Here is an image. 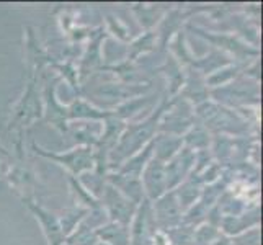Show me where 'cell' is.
Segmentation results:
<instances>
[{"label": "cell", "mask_w": 263, "mask_h": 245, "mask_svg": "<svg viewBox=\"0 0 263 245\" xmlns=\"http://www.w3.org/2000/svg\"><path fill=\"white\" fill-rule=\"evenodd\" d=\"M69 188H70V196H72V204L79 208H85L88 211H93L100 208V201L97 196L90 192V190L80 181L77 177L69 175Z\"/></svg>", "instance_id": "15"}, {"label": "cell", "mask_w": 263, "mask_h": 245, "mask_svg": "<svg viewBox=\"0 0 263 245\" xmlns=\"http://www.w3.org/2000/svg\"><path fill=\"white\" fill-rule=\"evenodd\" d=\"M41 76L28 74L25 90L20 100L13 106L12 120L8 123V129H13L18 134H23L26 128L43 118V97H41Z\"/></svg>", "instance_id": "2"}, {"label": "cell", "mask_w": 263, "mask_h": 245, "mask_svg": "<svg viewBox=\"0 0 263 245\" xmlns=\"http://www.w3.org/2000/svg\"><path fill=\"white\" fill-rule=\"evenodd\" d=\"M141 183L144 188V195L149 201H156L164 196L167 190V177H165V163L157 159H151L141 174Z\"/></svg>", "instance_id": "9"}, {"label": "cell", "mask_w": 263, "mask_h": 245, "mask_svg": "<svg viewBox=\"0 0 263 245\" xmlns=\"http://www.w3.org/2000/svg\"><path fill=\"white\" fill-rule=\"evenodd\" d=\"M232 245H260V229L258 225L257 228H252L243 231L237 235H234L231 239Z\"/></svg>", "instance_id": "22"}, {"label": "cell", "mask_w": 263, "mask_h": 245, "mask_svg": "<svg viewBox=\"0 0 263 245\" xmlns=\"http://www.w3.org/2000/svg\"><path fill=\"white\" fill-rule=\"evenodd\" d=\"M31 149L36 156L64 167L70 177L79 178L85 172H93V147H72L66 152H51L33 142Z\"/></svg>", "instance_id": "3"}, {"label": "cell", "mask_w": 263, "mask_h": 245, "mask_svg": "<svg viewBox=\"0 0 263 245\" xmlns=\"http://www.w3.org/2000/svg\"><path fill=\"white\" fill-rule=\"evenodd\" d=\"M98 201H100V206L103 208L108 221L123 224V225L131 224L134 213L138 210V204H134L131 199L123 196L110 183L103 185L102 192L98 195Z\"/></svg>", "instance_id": "4"}, {"label": "cell", "mask_w": 263, "mask_h": 245, "mask_svg": "<svg viewBox=\"0 0 263 245\" xmlns=\"http://www.w3.org/2000/svg\"><path fill=\"white\" fill-rule=\"evenodd\" d=\"M157 232L159 231L152 213V201L146 198L138 204V210L129 224L131 245H154V237Z\"/></svg>", "instance_id": "5"}, {"label": "cell", "mask_w": 263, "mask_h": 245, "mask_svg": "<svg viewBox=\"0 0 263 245\" xmlns=\"http://www.w3.org/2000/svg\"><path fill=\"white\" fill-rule=\"evenodd\" d=\"M106 183H110L123 196L131 199L134 204H139V203L144 201V199H146L141 178L123 175V174H118V172H110V174L106 175Z\"/></svg>", "instance_id": "12"}, {"label": "cell", "mask_w": 263, "mask_h": 245, "mask_svg": "<svg viewBox=\"0 0 263 245\" xmlns=\"http://www.w3.org/2000/svg\"><path fill=\"white\" fill-rule=\"evenodd\" d=\"M95 232L98 240L106 245H131L129 225L108 221L106 224H102L98 229H95Z\"/></svg>", "instance_id": "14"}, {"label": "cell", "mask_w": 263, "mask_h": 245, "mask_svg": "<svg viewBox=\"0 0 263 245\" xmlns=\"http://www.w3.org/2000/svg\"><path fill=\"white\" fill-rule=\"evenodd\" d=\"M0 154H4V156H10V154H8V152L2 147V144H0Z\"/></svg>", "instance_id": "24"}, {"label": "cell", "mask_w": 263, "mask_h": 245, "mask_svg": "<svg viewBox=\"0 0 263 245\" xmlns=\"http://www.w3.org/2000/svg\"><path fill=\"white\" fill-rule=\"evenodd\" d=\"M22 203L28 208V211L34 216V219L40 222L41 231L44 234V237H46L48 245H64L66 235L61 229L58 214H54L49 210H46V208L41 206L36 199H25Z\"/></svg>", "instance_id": "7"}, {"label": "cell", "mask_w": 263, "mask_h": 245, "mask_svg": "<svg viewBox=\"0 0 263 245\" xmlns=\"http://www.w3.org/2000/svg\"><path fill=\"white\" fill-rule=\"evenodd\" d=\"M10 162H12L10 156H4V154H0V178H5L7 170H8V167H10Z\"/></svg>", "instance_id": "23"}, {"label": "cell", "mask_w": 263, "mask_h": 245, "mask_svg": "<svg viewBox=\"0 0 263 245\" xmlns=\"http://www.w3.org/2000/svg\"><path fill=\"white\" fill-rule=\"evenodd\" d=\"M152 213L154 221H156L159 232H168L178 228L183 221V211L175 198L174 190L167 192L164 196H160L156 201H152Z\"/></svg>", "instance_id": "6"}, {"label": "cell", "mask_w": 263, "mask_h": 245, "mask_svg": "<svg viewBox=\"0 0 263 245\" xmlns=\"http://www.w3.org/2000/svg\"><path fill=\"white\" fill-rule=\"evenodd\" d=\"M181 147H183V138H180V136H174V134L160 133V134L156 136V138H154L152 157L167 163Z\"/></svg>", "instance_id": "13"}, {"label": "cell", "mask_w": 263, "mask_h": 245, "mask_svg": "<svg viewBox=\"0 0 263 245\" xmlns=\"http://www.w3.org/2000/svg\"><path fill=\"white\" fill-rule=\"evenodd\" d=\"M183 146L195 152L210 150V146H211L210 133H208V129L201 123H195L183 136Z\"/></svg>", "instance_id": "17"}, {"label": "cell", "mask_w": 263, "mask_h": 245, "mask_svg": "<svg viewBox=\"0 0 263 245\" xmlns=\"http://www.w3.org/2000/svg\"><path fill=\"white\" fill-rule=\"evenodd\" d=\"M88 210H85V208H79V206H74L72 204L70 208H66V210H62L58 216L59 219V224H61V229L62 232H64V235L67 237V235L74 231L77 225L85 221V217L88 216Z\"/></svg>", "instance_id": "18"}, {"label": "cell", "mask_w": 263, "mask_h": 245, "mask_svg": "<svg viewBox=\"0 0 263 245\" xmlns=\"http://www.w3.org/2000/svg\"><path fill=\"white\" fill-rule=\"evenodd\" d=\"M167 105H168V98H162V102L156 111H152L139 123L126 126L120 141H118L115 149L110 152V172H115L124 160H128L136 152L146 147L156 138L159 133L160 118L164 115Z\"/></svg>", "instance_id": "1"}, {"label": "cell", "mask_w": 263, "mask_h": 245, "mask_svg": "<svg viewBox=\"0 0 263 245\" xmlns=\"http://www.w3.org/2000/svg\"><path fill=\"white\" fill-rule=\"evenodd\" d=\"M195 162H196V152L183 146L165 163V177H167L168 192L175 190L181 181L192 174L195 168Z\"/></svg>", "instance_id": "8"}, {"label": "cell", "mask_w": 263, "mask_h": 245, "mask_svg": "<svg viewBox=\"0 0 263 245\" xmlns=\"http://www.w3.org/2000/svg\"><path fill=\"white\" fill-rule=\"evenodd\" d=\"M111 116V111L90 103L84 97H77L70 105H67V120L72 121H98L103 123L106 118Z\"/></svg>", "instance_id": "11"}, {"label": "cell", "mask_w": 263, "mask_h": 245, "mask_svg": "<svg viewBox=\"0 0 263 245\" xmlns=\"http://www.w3.org/2000/svg\"><path fill=\"white\" fill-rule=\"evenodd\" d=\"M103 131V123L98 121H77L69 123L67 133L74 147H95Z\"/></svg>", "instance_id": "10"}, {"label": "cell", "mask_w": 263, "mask_h": 245, "mask_svg": "<svg viewBox=\"0 0 263 245\" xmlns=\"http://www.w3.org/2000/svg\"><path fill=\"white\" fill-rule=\"evenodd\" d=\"M98 243L100 240L97 237L95 229L92 225H88L85 221L80 222L64 240V245H98Z\"/></svg>", "instance_id": "19"}, {"label": "cell", "mask_w": 263, "mask_h": 245, "mask_svg": "<svg viewBox=\"0 0 263 245\" xmlns=\"http://www.w3.org/2000/svg\"><path fill=\"white\" fill-rule=\"evenodd\" d=\"M103 38L105 36L97 34L95 38L90 41L87 52L82 58V66H80V69H79V76L82 79H85L88 74H92L97 67L102 66V54H100V48L102 46H100V44L103 43Z\"/></svg>", "instance_id": "16"}, {"label": "cell", "mask_w": 263, "mask_h": 245, "mask_svg": "<svg viewBox=\"0 0 263 245\" xmlns=\"http://www.w3.org/2000/svg\"><path fill=\"white\" fill-rule=\"evenodd\" d=\"M156 41H157V34L154 33H146L144 36H141V38H138L136 41L131 43V46L128 49V61H134L138 59L141 54L147 52V51H152L154 46H156Z\"/></svg>", "instance_id": "20"}, {"label": "cell", "mask_w": 263, "mask_h": 245, "mask_svg": "<svg viewBox=\"0 0 263 245\" xmlns=\"http://www.w3.org/2000/svg\"><path fill=\"white\" fill-rule=\"evenodd\" d=\"M221 235V231L217 225L211 222H203L195 228L193 245H213V242Z\"/></svg>", "instance_id": "21"}]
</instances>
